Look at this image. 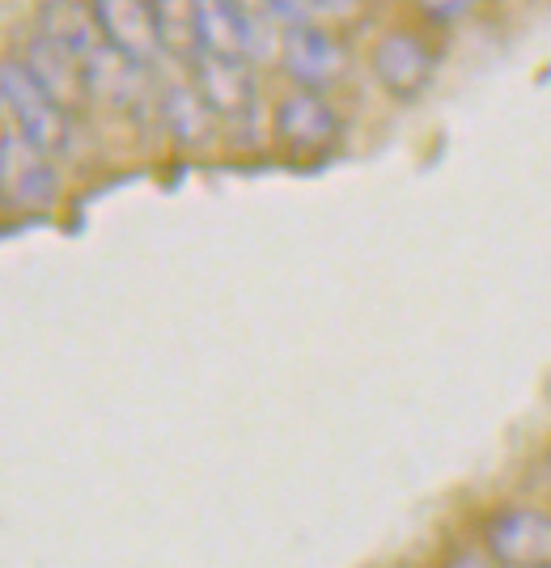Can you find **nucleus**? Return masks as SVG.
Instances as JSON below:
<instances>
[{
  "label": "nucleus",
  "instance_id": "nucleus-1",
  "mask_svg": "<svg viewBox=\"0 0 551 568\" xmlns=\"http://www.w3.org/2000/svg\"><path fill=\"white\" fill-rule=\"evenodd\" d=\"M0 115L9 119V128L30 141L39 153H48L51 162L69 158L76 149V115H69L55 98L25 72L18 51L0 55Z\"/></svg>",
  "mask_w": 551,
  "mask_h": 568
},
{
  "label": "nucleus",
  "instance_id": "nucleus-2",
  "mask_svg": "<svg viewBox=\"0 0 551 568\" xmlns=\"http://www.w3.org/2000/svg\"><path fill=\"white\" fill-rule=\"evenodd\" d=\"M64 200V174L48 153L22 141L13 128H0V213H55Z\"/></svg>",
  "mask_w": 551,
  "mask_h": 568
},
{
  "label": "nucleus",
  "instance_id": "nucleus-3",
  "mask_svg": "<svg viewBox=\"0 0 551 568\" xmlns=\"http://www.w3.org/2000/svg\"><path fill=\"white\" fill-rule=\"evenodd\" d=\"M195 51L208 60H264L272 43H267V18L246 9L238 0H195ZM195 55V60H200Z\"/></svg>",
  "mask_w": 551,
  "mask_h": 568
},
{
  "label": "nucleus",
  "instance_id": "nucleus-4",
  "mask_svg": "<svg viewBox=\"0 0 551 568\" xmlns=\"http://www.w3.org/2000/svg\"><path fill=\"white\" fill-rule=\"evenodd\" d=\"M276 55H280V69L293 81V90H306V94L331 90V85H339V77L348 72V48H344V39L318 22L285 30Z\"/></svg>",
  "mask_w": 551,
  "mask_h": 568
},
{
  "label": "nucleus",
  "instance_id": "nucleus-5",
  "mask_svg": "<svg viewBox=\"0 0 551 568\" xmlns=\"http://www.w3.org/2000/svg\"><path fill=\"white\" fill-rule=\"evenodd\" d=\"M483 547L497 568H551V514L509 505L483 521Z\"/></svg>",
  "mask_w": 551,
  "mask_h": 568
},
{
  "label": "nucleus",
  "instance_id": "nucleus-6",
  "mask_svg": "<svg viewBox=\"0 0 551 568\" xmlns=\"http://www.w3.org/2000/svg\"><path fill=\"white\" fill-rule=\"evenodd\" d=\"M192 85L204 98V106L213 119L229 123V128H246L259 115V81L246 60H208L200 55L192 64Z\"/></svg>",
  "mask_w": 551,
  "mask_h": 568
},
{
  "label": "nucleus",
  "instance_id": "nucleus-7",
  "mask_svg": "<svg viewBox=\"0 0 551 568\" xmlns=\"http://www.w3.org/2000/svg\"><path fill=\"white\" fill-rule=\"evenodd\" d=\"M90 18L102 39V48H111L136 69H153L162 60V43H157V26H153V4L144 0H98L90 4Z\"/></svg>",
  "mask_w": 551,
  "mask_h": 568
},
{
  "label": "nucleus",
  "instance_id": "nucleus-8",
  "mask_svg": "<svg viewBox=\"0 0 551 568\" xmlns=\"http://www.w3.org/2000/svg\"><path fill=\"white\" fill-rule=\"evenodd\" d=\"M432 43L420 34V30H408V26H395L378 34V43L369 51V69L382 81L386 94L395 98H416L425 94V85L432 81Z\"/></svg>",
  "mask_w": 551,
  "mask_h": 568
},
{
  "label": "nucleus",
  "instance_id": "nucleus-9",
  "mask_svg": "<svg viewBox=\"0 0 551 568\" xmlns=\"http://www.w3.org/2000/svg\"><path fill=\"white\" fill-rule=\"evenodd\" d=\"M272 136L285 153H323L339 136V111L323 94L306 90H288L272 106Z\"/></svg>",
  "mask_w": 551,
  "mask_h": 568
},
{
  "label": "nucleus",
  "instance_id": "nucleus-10",
  "mask_svg": "<svg viewBox=\"0 0 551 568\" xmlns=\"http://www.w3.org/2000/svg\"><path fill=\"white\" fill-rule=\"evenodd\" d=\"M18 55H22L25 72H30L69 115H81V111L90 106V94H85V64H81L72 51H64L60 43H51L48 34L34 30L22 48H18Z\"/></svg>",
  "mask_w": 551,
  "mask_h": 568
},
{
  "label": "nucleus",
  "instance_id": "nucleus-11",
  "mask_svg": "<svg viewBox=\"0 0 551 568\" xmlns=\"http://www.w3.org/2000/svg\"><path fill=\"white\" fill-rule=\"evenodd\" d=\"M85 94H90V102H106V106L127 111L144 94V69L127 64L123 55L98 43V51L85 60Z\"/></svg>",
  "mask_w": 551,
  "mask_h": 568
},
{
  "label": "nucleus",
  "instance_id": "nucleus-12",
  "mask_svg": "<svg viewBox=\"0 0 551 568\" xmlns=\"http://www.w3.org/2000/svg\"><path fill=\"white\" fill-rule=\"evenodd\" d=\"M157 115H162V128L178 144H204L213 136V111L204 106V98L195 94L192 81H174L162 90V102H157Z\"/></svg>",
  "mask_w": 551,
  "mask_h": 568
},
{
  "label": "nucleus",
  "instance_id": "nucleus-13",
  "mask_svg": "<svg viewBox=\"0 0 551 568\" xmlns=\"http://www.w3.org/2000/svg\"><path fill=\"white\" fill-rule=\"evenodd\" d=\"M39 34H48L51 43H60L64 51H72L81 64L98 51V30L90 18V4H43L39 9Z\"/></svg>",
  "mask_w": 551,
  "mask_h": 568
},
{
  "label": "nucleus",
  "instance_id": "nucleus-14",
  "mask_svg": "<svg viewBox=\"0 0 551 568\" xmlns=\"http://www.w3.org/2000/svg\"><path fill=\"white\" fill-rule=\"evenodd\" d=\"M153 26H157V43L162 55H183L195 64V18L192 4H178V0H153Z\"/></svg>",
  "mask_w": 551,
  "mask_h": 568
},
{
  "label": "nucleus",
  "instance_id": "nucleus-15",
  "mask_svg": "<svg viewBox=\"0 0 551 568\" xmlns=\"http://www.w3.org/2000/svg\"><path fill=\"white\" fill-rule=\"evenodd\" d=\"M462 13H471L467 0H455V4H425V18H429V22H458Z\"/></svg>",
  "mask_w": 551,
  "mask_h": 568
},
{
  "label": "nucleus",
  "instance_id": "nucleus-16",
  "mask_svg": "<svg viewBox=\"0 0 551 568\" xmlns=\"http://www.w3.org/2000/svg\"><path fill=\"white\" fill-rule=\"evenodd\" d=\"M446 568H497L488 556H480V551H455L450 560H446Z\"/></svg>",
  "mask_w": 551,
  "mask_h": 568
}]
</instances>
